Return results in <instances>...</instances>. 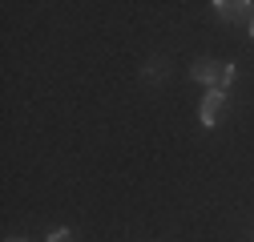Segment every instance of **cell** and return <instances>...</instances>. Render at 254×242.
Returning a JSON list of instances; mask_svg holds the SVG:
<instances>
[{
  "label": "cell",
  "instance_id": "obj_4",
  "mask_svg": "<svg viewBox=\"0 0 254 242\" xmlns=\"http://www.w3.org/2000/svg\"><path fill=\"white\" fill-rule=\"evenodd\" d=\"M166 77V60H149L145 65V81H162Z\"/></svg>",
  "mask_w": 254,
  "mask_h": 242
},
{
  "label": "cell",
  "instance_id": "obj_7",
  "mask_svg": "<svg viewBox=\"0 0 254 242\" xmlns=\"http://www.w3.org/2000/svg\"><path fill=\"white\" fill-rule=\"evenodd\" d=\"M8 242H28V238H8Z\"/></svg>",
  "mask_w": 254,
  "mask_h": 242
},
{
  "label": "cell",
  "instance_id": "obj_2",
  "mask_svg": "<svg viewBox=\"0 0 254 242\" xmlns=\"http://www.w3.org/2000/svg\"><path fill=\"white\" fill-rule=\"evenodd\" d=\"M214 12L222 20H230V24H250L254 20V4H246V0H218Z\"/></svg>",
  "mask_w": 254,
  "mask_h": 242
},
{
  "label": "cell",
  "instance_id": "obj_5",
  "mask_svg": "<svg viewBox=\"0 0 254 242\" xmlns=\"http://www.w3.org/2000/svg\"><path fill=\"white\" fill-rule=\"evenodd\" d=\"M49 242H77V234L61 226V230H53V234H49Z\"/></svg>",
  "mask_w": 254,
  "mask_h": 242
},
{
  "label": "cell",
  "instance_id": "obj_1",
  "mask_svg": "<svg viewBox=\"0 0 254 242\" xmlns=\"http://www.w3.org/2000/svg\"><path fill=\"white\" fill-rule=\"evenodd\" d=\"M190 77L210 85V89H218V93H226V85L234 81V60H222V65H218L214 57H198L194 65H190Z\"/></svg>",
  "mask_w": 254,
  "mask_h": 242
},
{
  "label": "cell",
  "instance_id": "obj_3",
  "mask_svg": "<svg viewBox=\"0 0 254 242\" xmlns=\"http://www.w3.org/2000/svg\"><path fill=\"white\" fill-rule=\"evenodd\" d=\"M222 113H226V93H218V89H210V93H206V101H202V125L206 129H214L218 125V121H222Z\"/></svg>",
  "mask_w": 254,
  "mask_h": 242
},
{
  "label": "cell",
  "instance_id": "obj_6",
  "mask_svg": "<svg viewBox=\"0 0 254 242\" xmlns=\"http://www.w3.org/2000/svg\"><path fill=\"white\" fill-rule=\"evenodd\" d=\"M250 41H254V20H250Z\"/></svg>",
  "mask_w": 254,
  "mask_h": 242
}]
</instances>
